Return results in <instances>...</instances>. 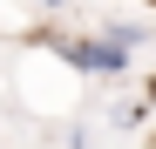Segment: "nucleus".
Listing matches in <instances>:
<instances>
[{
  "instance_id": "nucleus-1",
  "label": "nucleus",
  "mask_w": 156,
  "mask_h": 149,
  "mask_svg": "<svg viewBox=\"0 0 156 149\" xmlns=\"http://www.w3.org/2000/svg\"><path fill=\"white\" fill-rule=\"evenodd\" d=\"M55 54L75 68V74H102V81H115V74H129V54L115 41H102V34H41Z\"/></svg>"
},
{
  "instance_id": "nucleus-2",
  "label": "nucleus",
  "mask_w": 156,
  "mask_h": 149,
  "mask_svg": "<svg viewBox=\"0 0 156 149\" xmlns=\"http://www.w3.org/2000/svg\"><path fill=\"white\" fill-rule=\"evenodd\" d=\"M102 41H115V47H122V54H129V47H143L149 34L136 27V20H109V27H102Z\"/></svg>"
},
{
  "instance_id": "nucleus-3",
  "label": "nucleus",
  "mask_w": 156,
  "mask_h": 149,
  "mask_svg": "<svg viewBox=\"0 0 156 149\" xmlns=\"http://www.w3.org/2000/svg\"><path fill=\"white\" fill-rule=\"evenodd\" d=\"M41 7H48V14H68V7H75V0H41Z\"/></svg>"
}]
</instances>
